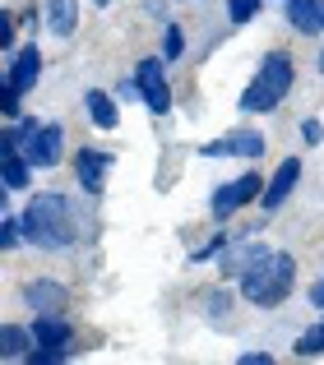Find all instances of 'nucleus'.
I'll list each match as a JSON object with an SVG mask.
<instances>
[{
	"label": "nucleus",
	"mask_w": 324,
	"mask_h": 365,
	"mask_svg": "<svg viewBox=\"0 0 324 365\" xmlns=\"http://www.w3.org/2000/svg\"><path fill=\"white\" fill-rule=\"evenodd\" d=\"M186 56V33H181V24H167V33H162V61H181Z\"/></svg>",
	"instance_id": "18"
},
{
	"label": "nucleus",
	"mask_w": 324,
	"mask_h": 365,
	"mask_svg": "<svg viewBox=\"0 0 324 365\" xmlns=\"http://www.w3.org/2000/svg\"><path fill=\"white\" fill-rule=\"evenodd\" d=\"M255 195H264V180H260V171H245V176H236V180H227V185H218L213 199H208V208H213V217L223 222V217L241 213L245 204H255Z\"/></svg>",
	"instance_id": "6"
},
{
	"label": "nucleus",
	"mask_w": 324,
	"mask_h": 365,
	"mask_svg": "<svg viewBox=\"0 0 324 365\" xmlns=\"http://www.w3.org/2000/svg\"><path fill=\"white\" fill-rule=\"evenodd\" d=\"M37 74H42V51H37L33 42L19 46L14 61H9V70H5V93H0V107H5L9 120H19V98L37 83Z\"/></svg>",
	"instance_id": "4"
},
{
	"label": "nucleus",
	"mask_w": 324,
	"mask_h": 365,
	"mask_svg": "<svg viewBox=\"0 0 324 365\" xmlns=\"http://www.w3.org/2000/svg\"><path fill=\"white\" fill-rule=\"evenodd\" d=\"M199 158H213V162H223V158H264V134L260 130L223 134V139L204 143V148H199Z\"/></svg>",
	"instance_id": "7"
},
{
	"label": "nucleus",
	"mask_w": 324,
	"mask_h": 365,
	"mask_svg": "<svg viewBox=\"0 0 324 365\" xmlns=\"http://www.w3.org/2000/svg\"><path fill=\"white\" fill-rule=\"evenodd\" d=\"M65 356H70V351H61V347H33V351H28V361H33V365H56V361H65Z\"/></svg>",
	"instance_id": "22"
},
{
	"label": "nucleus",
	"mask_w": 324,
	"mask_h": 365,
	"mask_svg": "<svg viewBox=\"0 0 324 365\" xmlns=\"http://www.w3.org/2000/svg\"><path fill=\"white\" fill-rule=\"evenodd\" d=\"M107 171H111V153H102V148H83L79 158H74V176H79V185L88 190V195H102Z\"/></svg>",
	"instance_id": "10"
},
{
	"label": "nucleus",
	"mask_w": 324,
	"mask_h": 365,
	"mask_svg": "<svg viewBox=\"0 0 324 365\" xmlns=\"http://www.w3.org/2000/svg\"><path fill=\"white\" fill-rule=\"evenodd\" d=\"M46 28L56 37H70L79 28V0H46Z\"/></svg>",
	"instance_id": "14"
},
{
	"label": "nucleus",
	"mask_w": 324,
	"mask_h": 365,
	"mask_svg": "<svg viewBox=\"0 0 324 365\" xmlns=\"http://www.w3.org/2000/svg\"><path fill=\"white\" fill-rule=\"evenodd\" d=\"M28 301L37 305V314H56L65 305V287L61 282H33L28 287Z\"/></svg>",
	"instance_id": "16"
},
{
	"label": "nucleus",
	"mask_w": 324,
	"mask_h": 365,
	"mask_svg": "<svg viewBox=\"0 0 324 365\" xmlns=\"http://www.w3.org/2000/svg\"><path fill=\"white\" fill-rule=\"evenodd\" d=\"M320 74H324V51H320Z\"/></svg>",
	"instance_id": "28"
},
{
	"label": "nucleus",
	"mask_w": 324,
	"mask_h": 365,
	"mask_svg": "<svg viewBox=\"0 0 324 365\" xmlns=\"http://www.w3.org/2000/svg\"><path fill=\"white\" fill-rule=\"evenodd\" d=\"M0 227H5V232H0V245H5V250H14L19 241H24V217L5 213V222H0Z\"/></svg>",
	"instance_id": "21"
},
{
	"label": "nucleus",
	"mask_w": 324,
	"mask_h": 365,
	"mask_svg": "<svg viewBox=\"0 0 324 365\" xmlns=\"http://www.w3.org/2000/svg\"><path fill=\"white\" fill-rule=\"evenodd\" d=\"M273 356H269V351H245V356H241V365H269Z\"/></svg>",
	"instance_id": "25"
},
{
	"label": "nucleus",
	"mask_w": 324,
	"mask_h": 365,
	"mask_svg": "<svg viewBox=\"0 0 324 365\" xmlns=\"http://www.w3.org/2000/svg\"><path fill=\"white\" fill-rule=\"evenodd\" d=\"M292 277H297V259H292L288 250H273L269 264H260L255 273L241 277V296L250 305H260V310H273V305H283V296L292 292Z\"/></svg>",
	"instance_id": "3"
},
{
	"label": "nucleus",
	"mask_w": 324,
	"mask_h": 365,
	"mask_svg": "<svg viewBox=\"0 0 324 365\" xmlns=\"http://www.w3.org/2000/svg\"><path fill=\"white\" fill-rule=\"evenodd\" d=\"M260 9H264V0H227V14H232V24H250Z\"/></svg>",
	"instance_id": "19"
},
{
	"label": "nucleus",
	"mask_w": 324,
	"mask_h": 365,
	"mask_svg": "<svg viewBox=\"0 0 324 365\" xmlns=\"http://www.w3.org/2000/svg\"><path fill=\"white\" fill-rule=\"evenodd\" d=\"M208 310H213V314H223V310H227V292H218V296H208Z\"/></svg>",
	"instance_id": "27"
},
{
	"label": "nucleus",
	"mask_w": 324,
	"mask_h": 365,
	"mask_svg": "<svg viewBox=\"0 0 324 365\" xmlns=\"http://www.w3.org/2000/svg\"><path fill=\"white\" fill-rule=\"evenodd\" d=\"M33 342H37V347H61V351H70L74 329L65 319H56V314H37V319H33Z\"/></svg>",
	"instance_id": "11"
},
{
	"label": "nucleus",
	"mask_w": 324,
	"mask_h": 365,
	"mask_svg": "<svg viewBox=\"0 0 324 365\" xmlns=\"http://www.w3.org/2000/svg\"><path fill=\"white\" fill-rule=\"evenodd\" d=\"M24 241H33L37 250H65L74 241V213L65 204V195L42 190L28 199L24 208Z\"/></svg>",
	"instance_id": "1"
},
{
	"label": "nucleus",
	"mask_w": 324,
	"mask_h": 365,
	"mask_svg": "<svg viewBox=\"0 0 324 365\" xmlns=\"http://www.w3.org/2000/svg\"><path fill=\"white\" fill-rule=\"evenodd\" d=\"M310 305H315V310H324V277H320L315 287H310Z\"/></svg>",
	"instance_id": "26"
},
{
	"label": "nucleus",
	"mask_w": 324,
	"mask_h": 365,
	"mask_svg": "<svg viewBox=\"0 0 324 365\" xmlns=\"http://www.w3.org/2000/svg\"><path fill=\"white\" fill-rule=\"evenodd\" d=\"M98 5H102V9H107V5H111V0H98Z\"/></svg>",
	"instance_id": "29"
},
{
	"label": "nucleus",
	"mask_w": 324,
	"mask_h": 365,
	"mask_svg": "<svg viewBox=\"0 0 324 365\" xmlns=\"http://www.w3.org/2000/svg\"><path fill=\"white\" fill-rule=\"evenodd\" d=\"M288 19L297 33H320L324 28V0H288Z\"/></svg>",
	"instance_id": "15"
},
{
	"label": "nucleus",
	"mask_w": 324,
	"mask_h": 365,
	"mask_svg": "<svg viewBox=\"0 0 324 365\" xmlns=\"http://www.w3.org/2000/svg\"><path fill=\"white\" fill-rule=\"evenodd\" d=\"M28 338H33V333H24L19 329V324H5V329H0V356L5 361H28Z\"/></svg>",
	"instance_id": "17"
},
{
	"label": "nucleus",
	"mask_w": 324,
	"mask_h": 365,
	"mask_svg": "<svg viewBox=\"0 0 324 365\" xmlns=\"http://www.w3.org/2000/svg\"><path fill=\"white\" fill-rule=\"evenodd\" d=\"M135 83H139V98L153 116H167L171 111V83H167V61L162 56H144L135 70Z\"/></svg>",
	"instance_id": "5"
},
{
	"label": "nucleus",
	"mask_w": 324,
	"mask_h": 365,
	"mask_svg": "<svg viewBox=\"0 0 324 365\" xmlns=\"http://www.w3.org/2000/svg\"><path fill=\"white\" fill-rule=\"evenodd\" d=\"M0 46H5V51L14 46V19L9 14H5V24H0Z\"/></svg>",
	"instance_id": "24"
},
{
	"label": "nucleus",
	"mask_w": 324,
	"mask_h": 365,
	"mask_svg": "<svg viewBox=\"0 0 324 365\" xmlns=\"http://www.w3.org/2000/svg\"><path fill=\"white\" fill-rule=\"evenodd\" d=\"M301 134H306V143H320L324 139V125L320 120H306V125H301Z\"/></svg>",
	"instance_id": "23"
},
{
	"label": "nucleus",
	"mask_w": 324,
	"mask_h": 365,
	"mask_svg": "<svg viewBox=\"0 0 324 365\" xmlns=\"http://www.w3.org/2000/svg\"><path fill=\"white\" fill-rule=\"evenodd\" d=\"M292 83H297V61H292L288 51H269L264 65L255 70V83L241 93V111H245V116H264V111H273L292 93Z\"/></svg>",
	"instance_id": "2"
},
{
	"label": "nucleus",
	"mask_w": 324,
	"mask_h": 365,
	"mask_svg": "<svg viewBox=\"0 0 324 365\" xmlns=\"http://www.w3.org/2000/svg\"><path fill=\"white\" fill-rule=\"evenodd\" d=\"M83 111H88V120L98 125V130H116V125H121V107H116V98H107L102 88H93L88 98H83Z\"/></svg>",
	"instance_id": "13"
},
{
	"label": "nucleus",
	"mask_w": 324,
	"mask_h": 365,
	"mask_svg": "<svg viewBox=\"0 0 324 365\" xmlns=\"http://www.w3.org/2000/svg\"><path fill=\"white\" fill-rule=\"evenodd\" d=\"M273 259V250L269 245H260V241H245L236 255H227L223 259V273H232V277H245V273H255L260 264H269Z\"/></svg>",
	"instance_id": "12"
},
{
	"label": "nucleus",
	"mask_w": 324,
	"mask_h": 365,
	"mask_svg": "<svg viewBox=\"0 0 324 365\" xmlns=\"http://www.w3.org/2000/svg\"><path fill=\"white\" fill-rule=\"evenodd\" d=\"M61 148H65V130L56 120H46L42 130L33 134V139H24V153H28V162H33V167H56V162H61Z\"/></svg>",
	"instance_id": "8"
},
{
	"label": "nucleus",
	"mask_w": 324,
	"mask_h": 365,
	"mask_svg": "<svg viewBox=\"0 0 324 365\" xmlns=\"http://www.w3.org/2000/svg\"><path fill=\"white\" fill-rule=\"evenodd\" d=\"M297 180H301V158H288L278 171L269 176V185H264V195H260V204L269 208V213H278L283 204L292 199V190H297Z\"/></svg>",
	"instance_id": "9"
},
{
	"label": "nucleus",
	"mask_w": 324,
	"mask_h": 365,
	"mask_svg": "<svg viewBox=\"0 0 324 365\" xmlns=\"http://www.w3.org/2000/svg\"><path fill=\"white\" fill-rule=\"evenodd\" d=\"M297 351H301V356H324V319H320L315 329H310L306 338L297 342Z\"/></svg>",
	"instance_id": "20"
}]
</instances>
